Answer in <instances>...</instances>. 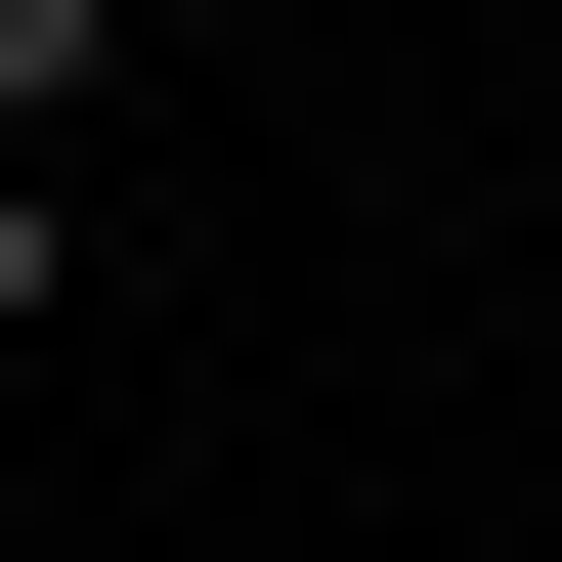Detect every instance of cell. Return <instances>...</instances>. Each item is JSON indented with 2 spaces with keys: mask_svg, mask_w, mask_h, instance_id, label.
I'll return each instance as SVG.
<instances>
[{
  "mask_svg": "<svg viewBox=\"0 0 562 562\" xmlns=\"http://www.w3.org/2000/svg\"><path fill=\"white\" fill-rule=\"evenodd\" d=\"M87 87H131V0H0V173H44V131H87Z\"/></svg>",
  "mask_w": 562,
  "mask_h": 562,
  "instance_id": "6da1fadb",
  "label": "cell"
},
{
  "mask_svg": "<svg viewBox=\"0 0 562 562\" xmlns=\"http://www.w3.org/2000/svg\"><path fill=\"white\" fill-rule=\"evenodd\" d=\"M0 347H44V173H0Z\"/></svg>",
  "mask_w": 562,
  "mask_h": 562,
  "instance_id": "7a4b0ae2",
  "label": "cell"
}]
</instances>
